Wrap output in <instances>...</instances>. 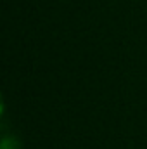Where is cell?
Wrapping results in <instances>:
<instances>
[{"mask_svg": "<svg viewBox=\"0 0 147 149\" xmlns=\"http://www.w3.org/2000/svg\"><path fill=\"white\" fill-rule=\"evenodd\" d=\"M0 149H24L23 141L14 134H3L0 141Z\"/></svg>", "mask_w": 147, "mask_h": 149, "instance_id": "6da1fadb", "label": "cell"}]
</instances>
